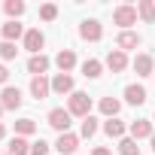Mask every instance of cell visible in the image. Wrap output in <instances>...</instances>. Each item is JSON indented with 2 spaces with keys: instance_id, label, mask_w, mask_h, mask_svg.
<instances>
[{
  "instance_id": "obj_5",
  "label": "cell",
  "mask_w": 155,
  "mask_h": 155,
  "mask_svg": "<svg viewBox=\"0 0 155 155\" xmlns=\"http://www.w3.org/2000/svg\"><path fill=\"white\" fill-rule=\"evenodd\" d=\"M128 131H131V137L140 143V140H149V137L155 134V122H149V119H137V122L128 125Z\"/></svg>"
},
{
  "instance_id": "obj_34",
  "label": "cell",
  "mask_w": 155,
  "mask_h": 155,
  "mask_svg": "<svg viewBox=\"0 0 155 155\" xmlns=\"http://www.w3.org/2000/svg\"><path fill=\"white\" fill-rule=\"evenodd\" d=\"M0 116H3V104H0Z\"/></svg>"
},
{
  "instance_id": "obj_23",
  "label": "cell",
  "mask_w": 155,
  "mask_h": 155,
  "mask_svg": "<svg viewBox=\"0 0 155 155\" xmlns=\"http://www.w3.org/2000/svg\"><path fill=\"white\" fill-rule=\"evenodd\" d=\"M3 12L9 15V21H18V15H25V3H21V0H6Z\"/></svg>"
},
{
  "instance_id": "obj_30",
  "label": "cell",
  "mask_w": 155,
  "mask_h": 155,
  "mask_svg": "<svg viewBox=\"0 0 155 155\" xmlns=\"http://www.w3.org/2000/svg\"><path fill=\"white\" fill-rule=\"evenodd\" d=\"M6 79H9V70L0 64V85H3V88H6Z\"/></svg>"
},
{
  "instance_id": "obj_28",
  "label": "cell",
  "mask_w": 155,
  "mask_h": 155,
  "mask_svg": "<svg viewBox=\"0 0 155 155\" xmlns=\"http://www.w3.org/2000/svg\"><path fill=\"white\" fill-rule=\"evenodd\" d=\"M15 55H18L15 43H0V58H3V61H12Z\"/></svg>"
},
{
  "instance_id": "obj_26",
  "label": "cell",
  "mask_w": 155,
  "mask_h": 155,
  "mask_svg": "<svg viewBox=\"0 0 155 155\" xmlns=\"http://www.w3.org/2000/svg\"><path fill=\"white\" fill-rule=\"evenodd\" d=\"M94 134H97V119H94V116L82 119V128H79V137H85V140H88V137H94Z\"/></svg>"
},
{
  "instance_id": "obj_31",
  "label": "cell",
  "mask_w": 155,
  "mask_h": 155,
  "mask_svg": "<svg viewBox=\"0 0 155 155\" xmlns=\"http://www.w3.org/2000/svg\"><path fill=\"white\" fill-rule=\"evenodd\" d=\"M91 155H113V152H110V149H107V146H97V149H94V152H91Z\"/></svg>"
},
{
  "instance_id": "obj_21",
  "label": "cell",
  "mask_w": 155,
  "mask_h": 155,
  "mask_svg": "<svg viewBox=\"0 0 155 155\" xmlns=\"http://www.w3.org/2000/svg\"><path fill=\"white\" fill-rule=\"evenodd\" d=\"M101 73H104V64L97 58H85L82 61V76H85V79H97Z\"/></svg>"
},
{
  "instance_id": "obj_24",
  "label": "cell",
  "mask_w": 155,
  "mask_h": 155,
  "mask_svg": "<svg viewBox=\"0 0 155 155\" xmlns=\"http://www.w3.org/2000/svg\"><path fill=\"white\" fill-rule=\"evenodd\" d=\"M37 131V122L34 119H18L15 122V137H31Z\"/></svg>"
},
{
  "instance_id": "obj_1",
  "label": "cell",
  "mask_w": 155,
  "mask_h": 155,
  "mask_svg": "<svg viewBox=\"0 0 155 155\" xmlns=\"http://www.w3.org/2000/svg\"><path fill=\"white\" fill-rule=\"evenodd\" d=\"M67 110H70V116H76V119H88V116H91V97H88L85 91H73V94L67 97Z\"/></svg>"
},
{
  "instance_id": "obj_35",
  "label": "cell",
  "mask_w": 155,
  "mask_h": 155,
  "mask_svg": "<svg viewBox=\"0 0 155 155\" xmlns=\"http://www.w3.org/2000/svg\"><path fill=\"white\" fill-rule=\"evenodd\" d=\"M152 122H155V119H152Z\"/></svg>"
},
{
  "instance_id": "obj_22",
  "label": "cell",
  "mask_w": 155,
  "mask_h": 155,
  "mask_svg": "<svg viewBox=\"0 0 155 155\" xmlns=\"http://www.w3.org/2000/svg\"><path fill=\"white\" fill-rule=\"evenodd\" d=\"M9 155H31L28 137H12V140H9Z\"/></svg>"
},
{
  "instance_id": "obj_7",
  "label": "cell",
  "mask_w": 155,
  "mask_h": 155,
  "mask_svg": "<svg viewBox=\"0 0 155 155\" xmlns=\"http://www.w3.org/2000/svg\"><path fill=\"white\" fill-rule=\"evenodd\" d=\"M140 43H143V37L137 31H119V37H116V49H122V52L140 49Z\"/></svg>"
},
{
  "instance_id": "obj_4",
  "label": "cell",
  "mask_w": 155,
  "mask_h": 155,
  "mask_svg": "<svg viewBox=\"0 0 155 155\" xmlns=\"http://www.w3.org/2000/svg\"><path fill=\"white\" fill-rule=\"evenodd\" d=\"M79 37L88 40V43H97V40L104 37V25H101L97 18H85V21L79 25Z\"/></svg>"
},
{
  "instance_id": "obj_32",
  "label": "cell",
  "mask_w": 155,
  "mask_h": 155,
  "mask_svg": "<svg viewBox=\"0 0 155 155\" xmlns=\"http://www.w3.org/2000/svg\"><path fill=\"white\" fill-rule=\"evenodd\" d=\"M149 143H152V152H155V134H152V137H149Z\"/></svg>"
},
{
  "instance_id": "obj_9",
  "label": "cell",
  "mask_w": 155,
  "mask_h": 155,
  "mask_svg": "<svg viewBox=\"0 0 155 155\" xmlns=\"http://www.w3.org/2000/svg\"><path fill=\"white\" fill-rule=\"evenodd\" d=\"M0 104H3V110H18L21 107V91L15 85H6L0 91Z\"/></svg>"
},
{
  "instance_id": "obj_29",
  "label": "cell",
  "mask_w": 155,
  "mask_h": 155,
  "mask_svg": "<svg viewBox=\"0 0 155 155\" xmlns=\"http://www.w3.org/2000/svg\"><path fill=\"white\" fill-rule=\"evenodd\" d=\"M31 155H49V143L40 137V140H34L31 143Z\"/></svg>"
},
{
  "instance_id": "obj_16",
  "label": "cell",
  "mask_w": 155,
  "mask_h": 155,
  "mask_svg": "<svg viewBox=\"0 0 155 155\" xmlns=\"http://www.w3.org/2000/svg\"><path fill=\"white\" fill-rule=\"evenodd\" d=\"M134 70H137V76H152L155 73V61H152V55H137L134 58Z\"/></svg>"
},
{
  "instance_id": "obj_11",
  "label": "cell",
  "mask_w": 155,
  "mask_h": 155,
  "mask_svg": "<svg viewBox=\"0 0 155 155\" xmlns=\"http://www.w3.org/2000/svg\"><path fill=\"white\" fill-rule=\"evenodd\" d=\"M31 94H34L37 101L49 97V94H52V79H46V76H34V79H31Z\"/></svg>"
},
{
  "instance_id": "obj_6",
  "label": "cell",
  "mask_w": 155,
  "mask_h": 155,
  "mask_svg": "<svg viewBox=\"0 0 155 155\" xmlns=\"http://www.w3.org/2000/svg\"><path fill=\"white\" fill-rule=\"evenodd\" d=\"M43 46H46L43 31H40V28H31V31L25 34V49H28L31 55H43Z\"/></svg>"
},
{
  "instance_id": "obj_33",
  "label": "cell",
  "mask_w": 155,
  "mask_h": 155,
  "mask_svg": "<svg viewBox=\"0 0 155 155\" xmlns=\"http://www.w3.org/2000/svg\"><path fill=\"white\" fill-rule=\"evenodd\" d=\"M3 134H6V128H3V125H0V140H3Z\"/></svg>"
},
{
  "instance_id": "obj_13",
  "label": "cell",
  "mask_w": 155,
  "mask_h": 155,
  "mask_svg": "<svg viewBox=\"0 0 155 155\" xmlns=\"http://www.w3.org/2000/svg\"><path fill=\"white\" fill-rule=\"evenodd\" d=\"M125 101H128L131 107H143V104L149 101V94H146V88H143V85H137V82H134V85H128V88H125Z\"/></svg>"
},
{
  "instance_id": "obj_2",
  "label": "cell",
  "mask_w": 155,
  "mask_h": 155,
  "mask_svg": "<svg viewBox=\"0 0 155 155\" xmlns=\"http://www.w3.org/2000/svg\"><path fill=\"white\" fill-rule=\"evenodd\" d=\"M113 21H116L122 31H128L131 25H137V6H131V3L116 6V9H113Z\"/></svg>"
},
{
  "instance_id": "obj_27",
  "label": "cell",
  "mask_w": 155,
  "mask_h": 155,
  "mask_svg": "<svg viewBox=\"0 0 155 155\" xmlns=\"http://www.w3.org/2000/svg\"><path fill=\"white\" fill-rule=\"evenodd\" d=\"M40 18H43V21H55V18H58V6H55V3H43V6H40Z\"/></svg>"
},
{
  "instance_id": "obj_19",
  "label": "cell",
  "mask_w": 155,
  "mask_h": 155,
  "mask_svg": "<svg viewBox=\"0 0 155 155\" xmlns=\"http://www.w3.org/2000/svg\"><path fill=\"white\" fill-rule=\"evenodd\" d=\"M97 110H101L107 119H116V116H119V110H122V104H119L116 97H101V101H97Z\"/></svg>"
},
{
  "instance_id": "obj_10",
  "label": "cell",
  "mask_w": 155,
  "mask_h": 155,
  "mask_svg": "<svg viewBox=\"0 0 155 155\" xmlns=\"http://www.w3.org/2000/svg\"><path fill=\"white\" fill-rule=\"evenodd\" d=\"M55 149L61 152V155H73L76 149H79V137H76V134H58V143H55Z\"/></svg>"
},
{
  "instance_id": "obj_20",
  "label": "cell",
  "mask_w": 155,
  "mask_h": 155,
  "mask_svg": "<svg viewBox=\"0 0 155 155\" xmlns=\"http://www.w3.org/2000/svg\"><path fill=\"white\" fill-rule=\"evenodd\" d=\"M137 15L146 25H155V0H140V3H137Z\"/></svg>"
},
{
  "instance_id": "obj_18",
  "label": "cell",
  "mask_w": 155,
  "mask_h": 155,
  "mask_svg": "<svg viewBox=\"0 0 155 155\" xmlns=\"http://www.w3.org/2000/svg\"><path fill=\"white\" fill-rule=\"evenodd\" d=\"M125 131H128V125H125L122 119H107V122H104V134H107V137L122 140V137H125Z\"/></svg>"
},
{
  "instance_id": "obj_15",
  "label": "cell",
  "mask_w": 155,
  "mask_h": 155,
  "mask_svg": "<svg viewBox=\"0 0 155 155\" xmlns=\"http://www.w3.org/2000/svg\"><path fill=\"white\" fill-rule=\"evenodd\" d=\"M107 67H110L113 73H122V70L128 67V55H125L122 49H113V52L107 55Z\"/></svg>"
},
{
  "instance_id": "obj_14",
  "label": "cell",
  "mask_w": 155,
  "mask_h": 155,
  "mask_svg": "<svg viewBox=\"0 0 155 155\" xmlns=\"http://www.w3.org/2000/svg\"><path fill=\"white\" fill-rule=\"evenodd\" d=\"M0 34H3V43H15V40L25 37L28 31H25V25H18V21H6L3 28H0Z\"/></svg>"
},
{
  "instance_id": "obj_17",
  "label": "cell",
  "mask_w": 155,
  "mask_h": 155,
  "mask_svg": "<svg viewBox=\"0 0 155 155\" xmlns=\"http://www.w3.org/2000/svg\"><path fill=\"white\" fill-rule=\"evenodd\" d=\"M49 64H52V61H49L46 55H31V58H28V73H34V76H43V73L49 70Z\"/></svg>"
},
{
  "instance_id": "obj_25",
  "label": "cell",
  "mask_w": 155,
  "mask_h": 155,
  "mask_svg": "<svg viewBox=\"0 0 155 155\" xmlns=\"http://www.w3.org/2000/svg\"><path fill=\"white\" fill-rule=\"evenodd\" d=\"M119 152H122V155H140V143H137L134 137H122V140H119Z\"/></svg>"
},
{
  "instance_id": "obj_3",
  "label": "cell",
  "mask_w": 155,
  "mask_h": 155,
  "mask_svg": "<svg viewBox=\"0 0 155 155\" xmlns=\"http://www.w3.org/2000/svg\"><path fill=\"white\" fill-rule=\"evenodd\" d=\"M70 119H73V116H70V110H64V107L49 110V125H52L58 134H67V131H70V125H73Z\"/></svg>"
},
{
  "instance_id": "obj_12",
  "label": "cell",
  "mask_w": 155,
  "mask_h": 155,
  "mask_svg": "<svg viewBox=\"0 0 155 155\" xmlns=\"http://www.w3.org/2000/svg\"><path fill=\"white\" fill-rule=\"evenodd\" d=\"M55 67H58L61 73H70V70L76 67V52H73V49H61V52L55 55Z\"/></svg>"
},
{
  "instance_id": "obj_8",
  "label": "cell",
  "mask_w": 155,
  "mask_h": 155,
  "mask_svg": "<svg viewBox=\"0 0 155 155\" xmlns=\"http://www.w3.org/2000/svg\"><path fill=\"white\" fill-rule=\"evenodd\" d=\"M52 91L55 94H73L76 88H73V76L70 73H55L52 76Z\"/></svg>"
}]
</instances>
